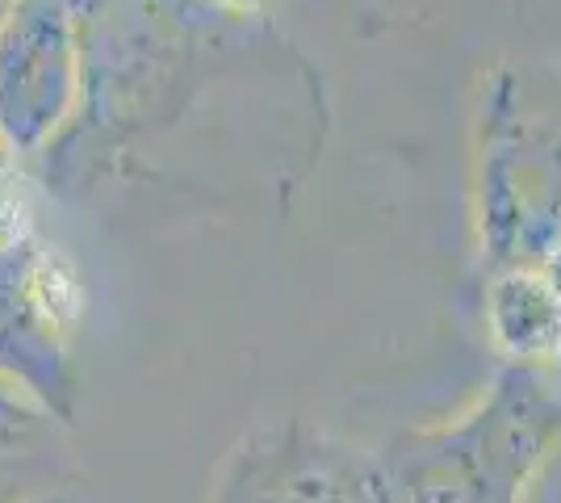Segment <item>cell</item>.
Returning a JSON list of instances; mask_svg holds the SVG:
<instances>
[{"mask_svg": "<svg viewBox=\"0 0 561 503\" xmlns=\"http://www.w3.org/2000/svg\"><path fill=\"white\" fill-rule=\"evenodd\" d=\"M561 222V118H524L512 89L491 110V144L482 160V222L499 231L519 222Z\"/></svg>", "mask_w": 561, "mask_h": 503, "instance_id": "obj_1", "label": "cell"}]
</instances>
